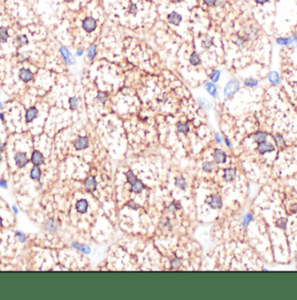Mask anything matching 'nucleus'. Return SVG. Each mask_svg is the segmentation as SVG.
Masks as SVG:
<instances>
[{"instance_id": "nucleus-1", "label": "nucleus", "mask_w": 297, "mask_h": 300, "mask_svg": "<svg viewBox=\"0 0 297 300\" xmlns=\"http://www.w3.org/2000/svg\"><path fill=\"white\" fill-rule=\"evenodd\" d=\"M240 82L236 79L229 80L224 88V96L226 98H229L234 96L240 90Z\"/></svg>"}, {"instance_id": "nucleus-2", "label": "nucleus", "mask_w": 297, "mask_h": 300, "mask_svg": "<svg viewBox=\"0 0 297 300\" xmlns=\"http://www.w3.org/2000/svg\"><path fill=\"white\" fill-rule=\"evenodd\" d=\"M82 25H83V28L84 31H87V32H92V31H94L96 30V20L93 18L88 17V18L83 19Z\"/></svg>"}, {"instance_id": "nucleus-3", "label": "nucleus", "mask_w": 297, "mask_h": 300, "mask_svg": "<svg viewBox=\"0 0 297 300\" xmlns=\"http://www.w3.org/2000/svg\"><path fill=\"white\" fill-rule=\"evenodd\" d=\"M14 159H15L16 164H17V166L18 168L24 167L27 163H28V162H29L28 158H27V155L24 152H18V153H16L15 157H14Z\"/></svg>"}, {"instance_id": "nucleus-4", "label": "nucleus", "mask_w": 297, "mask_h": 300, "mask_svg": "<svg viewBox=\"0 0 297 300\" xmlns=\"http://www.w3.org/2000/svg\"><path fill=\"white\" fill-rule=\"evenodd\" d=\"M206 203L208 204H210V207L213 209H216V208H221L223 206V203H222V199L218 196L215 195H212L208 197L206 199Z\"/></svg>"}, {"instance_id": "nucleus-5", "label": "nucleus", "mask_w": 297, "mask_h": 300, "mask_svg": "<svg viewBox=\"0 0 297 300\" xmlns=\"http://www.w3.org/2000/svg\"><path fill=\"white\" fill-rule=\"evenodd\" d=\"M74 147L76 150H84L89 147V139L86 137H78L74 142Z\"/></svg>"}, {"instance_id": "nucleus-6", "label": "nucleus", "mask_w": 297, "mask_h": 300, "mask_svg": "<svg viewBox=\"0 0 297 300\" xmlns=\"http://www.w3.org/2000/svg\"><path fill=\"white\" fill-rule=\"evenodd\" d=\"M258 151L261 154H265L267 152H272L275 150V146H273L270 143H268L267 141L259 143L257 146Z\"/></svg>"}, {"instance_id": "nucleus-7", "label": "nucleus", "mask_w": 297, "mask_h": 300, "mask_svg": "<svg viewBox=\"0 0 297 300\" xmlns=\"http://www.w3.org/2000/svg\"><path fill=\"white\" fill-rule=\"evenodd\" d=\"M96 186H97V183H96L95 177H88L87 178L85 179L84 186H85L86 190L89 191V192H92V191H94V190H96Z\"/></svg>"}, {"instance_id": "nucleus-8", "label": "nucleus", "mask_w": 297, "mask_h": 300, "mask_svg": "<svg viewBox=\"0 0 297 300\" xmlns=\"http://www.w3.org/2000/svg\"><path fill=\"white\" fill-rule=\"evenodd\" d=\"M60 51H61L62 56H63V57L64 58V61H65L67 65H71L75 64L74 57H73V56H72V54L69 51V50H67L65 47H61V48H60Z\"/></svg>"}, {"instance_id": "nucleus-9", "label": "nucleus", "mask_w": 297, "mask_h": 300, "mask_svg": "<svg viewBox=\"0 0 297 300\" xmlns=\"http://www.w3.org/2000/svg\"><path fill=\"white\" fill-rule=\"evenodd\" d=\"M213 157H214L215 161L218 163H225L226 159H227L226 153L222 149H215L214 153H213Z\"/></svg>"}, {"instance_id": "nucleus-10", "label": "nucleus", "mask_w": 297, "mask_h": 300, "mask_svg": "<svg viewBox=\"0 0 297 300\" xmlns=\"http://www.w3.org/2000/svg\"><path fill=\"white\" fill-rule=\"evenodd\" d=\"M44 156H43V154L40 151H38V150H34L32 152V155H31V162L33 163L34 165L38 166L40 164H42V163H44Z\"/></svg>"}, {"instance_id": "nucleus-11", "label": "nucleus", "mask_w": 297, "mask_h": 300, "mask_svg": "<svg viewBox=\"0 0 297 300\" xmlns=\"http://www.w3.org/2000/svg\"><path fill=\"white\" fill-rule=\"evenodd\" d=\"M182 19H183L182 15L177 13L176 11H172L171 14L168 15V21H169L170 24L174 25H179Z\"/></svg>"}, {"instance_id": "nucleus-12", "label": "nucleus", "mask_w": 297, "mask_h": 300, "mask_svg": "<svg viewBox=\"0 0 297 300\" xmlns=\"http://www.w3.org/2000/svg\"><path fill=\"white\" fill-rule=\"evenodd\" d=\"M19 78H20V79L22 80V81L27 83V82L31 81L33 78V73L30 70L22 69V70H20V71H19Z\"/></svg>"}, {"instance_id": "nucleus-13", "label": "nucleus", "mask_w": 297, "mask_h": 300, "mask_svg": "<svg viewBox=\"0 0 297 300\" xmlns=\"http://www.w3.org/2000/svg\"><path fill=\"white\" fill-rule=\"evenodd\" d=\"M38 110H37V108H35V107H31L30 109H28L26 111V114H25L26 122L30 123L31 121H33L38 117Z\"/></svg>"}, {"instance_id": "nucleus-14", "label": "nucleus", "mask_w": 297, "mask_h": 300, "mask_svg": "<svg viewBox=\"0 0 297 300\" xmlns=\"http://www.w3.org/2000/svg\"><path fill=\"white\" fill-rule=\"evenodd\" d=\"M268 79L269 81V83L274 85H278L281 82V78H280L279 73L277 71H270L269 74L268 76Z\"/></svg>"}, {"instance_id": "nucleus-15", "label": "nucleus", "mask_w": 297, "mask_h": 300, "mask_svg": "<svg viewBox=\"0 0 297 300\" xmlns=\"http://www.w3.org/2000/svg\"><path fill=\"white\" fill-rule=\"evenodd\" d=\"M76 209L79 213H85L88 209V201L86 199H80L76 204Z\"/></svg>"}, {"instance_id": "nucleus-16", "label": "nucleus", "mask_w": 297, "mask_h": 300, "mask_svg": "<svg viewBox=\"0 0 297 300\" xmlns=\"http://www.w3.org/2000/svg\"><path fill=\"white\" fill-rule=\"evenodd\" d=\"M45 230L49 231V232H56V231L57 230V224L56 221L50 218L47 220L46 224H45Z\"/></svg>"}, {"instance_id": "nucleus-17", "label": "nucleus", "mask_w": 297, "mask_h": 300, "mask_svg": "<svg viewBox=\"0 0 297 300\" xmlns=\"http://www.w3.org/2000/svg\"><path fill=\"white\" fill-rule=\"evenodd\" d=\"M236 177V170L235 169H226L224 171V175L223 177L224 179L228 182L233 181Z\"/></svg>"}, {"instance_id": "nucleus-18", "label": "nucleus", "mask_w": 297, "mask_h": 300, "mask_svg": "<svg viewBox=\"0 0 297 300\" xmlns=\"http://www.w3.org/2000/svg\"><path fill=\"white\" fill-rule=\"evenodd\" d=\"M275 43L279 45H285V46H289V45H293L294 42H293L292 37L289 38H279L275 40Z\"/></svg>"}, {"instance_id": "nucleus-19", "label": "nucleus", "mask_w": 297, "mask_h": 300, "mask_svg": "<svg viewBox=\"0 0 297 300\" xmlns=\"http://www.w3.org/2000/svg\"><path fill=\"white\" fill-rule=\"evenodd\" d=\"M267 137H268V134H267L266 132H256L253 136L254 140L256 142L257 144L267 141Z\"/></svg>"}, {"instance_id": "nucleus-20", "label": "nucleus", "mask_w": 297, "mask_h": 300, "mask_svg": "<svg viewBox=\"0 0 297 300\" xmlns=\"http://www.w3.org/2000/svg\"><path fill=\"white\" fill-rule=\"evenodd\" d=\"M204 87H205L206 91L210 93L212 97H216V95H217V89H216V86L215 85L214 83H211V82L207 83Z\"/></svg>"}, {"instance_id": "nucleus-21", "label": "nucleus", "mask_w": 297, "mask_h": 300, "mask_svg": "<svg viewBox=\"0 0 297 300\" xmlns=\"http://www.w3.org/2000/svg\"><path fill=\"white\" fill-rule=\"evenodd\" d=\"M144 184L142 183V181H140L139 179H137V181L135 182L133 186H131V192H135V193H140L142 192V190H144Z\"/></svg>"}, {"instance_id": "nucleus-22", "label": "nucleus", "mask_w": 297, "mask_h": 300, "mask_svg": "<svg viewBox=\"0 0 297 300\" xmlns=\"http://www.w3.org/2000/svg\"><path fill=\"white\" fill-rule=\"evenodd\" d=\"M72 246L75 249H77V250H78L80 252H83V253H86V254H89L91 252V248L87 246V245H85V244H78L77 243V242H73L72 243Z\"/></svg>"}, {"instance_id": "nucleus-23", "label": "nucleus", "mask_w": 297, "mask_h": 300, "mask_svg": "<svg viewBox=\"0 0 297 300\" xmlns=\"http://www.w3.org/2000/svg\"><path fill=\"white\" fill-rule=\"evenodd\" d=\"M189 62H190V64H191L192 65L197 66V65H199L201 64L202 60H201V58H200V57H199V55H198L196 51H194V52L191 54L190 57H189Z\"/></svg>"}, {"instance_id": "nucleus-24", "label": "nucleus", "mask_w": 297, "mask_h": 300, "mask_svg": "<svg viewBox=\"0 0 297 300\" xmlns=\"http://www.w3.org/2000/svg\"><path fill=\"white\" fill-rule=\"evenodd\" d=\"M31 178L34 179V180H37V181H39L40 180V177H41V170L37 165L32 168V170H31Z\"/></svg>"}, {"instance_id": "nucleus-25", "label": "nucleus", "mask_w": 297, "mask_h": 300, "mask_svg": "<svg viewBox=\"0 0 297 300\" xmlns=\"http://www.w3.org/2000/svg\"><path fill=\"white\" fill-rule=\"evenodd\" d=\"M259 82H258L257 79L255 78H246L243 82V84L244 86L246 87H249V88H253V87H255L257 86Z\"/></svg>"}, {"instance_id": "nucleus-26", "label": "nucleus", "mask_w": 297, "mask_h": 300, "mask_svg": "<svg viewBox=\"0 0 297 300\" xmlns=\"http://www.w3.org/2000/svg\"><path fill=\"white\" fill-rule=\"evenodd\" d=\"M176 130H177V132L187 134L188 132V131H189V127H188V125L187 124L179 122L176 124Z\"/></svg>"}, {"instance_id": "nucleus-27", "label": "nucleus", "mask_w": 297, "mask_h": 300, "mask_svg": "<svg viewBox=\"0 0 297 300\" xmlns=\"http://www.w3.org/2000/svg\"><path fill=\"white\" fill-rule=\"evenodd\" d=\"M126 177H127V180L129 182V184H131V186H133L135 184V182L137 181V177L134 174V172H132L131 170L128 171L126 173Z\"/></svg>"}, {"instance_id": "nucleus-28", "label": "nucleus", "mask_w": 297, "mask_h": 300, "mask_svg": "<svg viewBox=\"0 0 297 300\" xmlns=\"http://www.w3.org/2000/svg\"><path fill=\"white\" fill-rule=\"evenodd\" d=\"M8 38H9V34H8L7 30L4 27H1L0 28V42L5 43L8 39Z\"/></svg>"}, {"instance_id": "nucleus-29", "label": "nucleus", "mask_w": 297, "mask_h": 300, "mask_svg": "<svg viewBox=\"0 0 297 300\" xmlns=\"http://www.w3.org/2000/svg\"><path fill=\"white\" fill-rule=\"evenodd\" d=\"M197 101H198V103H199V105L202 106V109L208 110L210 108V102L208 101L206 98H203V97H199V98L197 99Z\"/></svg>"}, {"instance_id": "nucleus-30", "label": "nucleus", "mask_w": 297, "mask_h": 300, "mask_svg": "<svg viewBox=\"0 0 297 300\" xmlns=\"http://www.w3.org/2000/svg\"><path fill=\"white\" fill-rule=\"evenodd\" d=\"M215 167V163L213 162H205L202 164V169L206 172H211Z\"/></svg>"}, {"instance_id": "nucleus-31", "label": "nucleus", "mask_w": 297, "mask_h": 300, "mask_svg": "<svg viewBox=\"0 0 297 300\" xmlns=\"http://www.w3.org/2000/svg\"><path fill=\"white\" fill-rule=\"evenodd\" d=\"M220 74H221V71H218V70H213V71L211 72L210 74V78L212 83H216L217 81L220 78Z\"/></svg>"}, {"instance_id": "nucleus-32", "label": "nucleus", "mask_w": 297, "mask_h": 300, "mask_svg": "<svg viewBox=\"0 0 297 300\" xmlns=\"http://www.w3.org/2000/svg\"><path fill=\"white\" fill-rule=\"evenodd\" d=\"M96 98V100L98 102H100V103H105V102L107 101V99H108V95L105 92H98Z\"/></svg>"}, {"instance_id": "nucleus-33", "label": "nucleus", "mask_w": 297, "mask_h": 300, "mask_svg": "<svg viewBox=\"0 0 297 300\" xmlns=\"http://www.w3.org/2000/svg\"><path fill=\"white\" fill-rule=\"evenodd\" d=\"M175 186H177L178 188H180L181 190H184L186 187V182L184 180V178L183 177H176L175 178Z\"/></svg>"}, {"instance_id": "nucleus-34", "label": "nucleus", "mask_w": 297, "mask_h": 300, "mask_svg": "<svg viewBox=\"0 0 297 300\" xmlns=\"http://www.w3.org/2000/svg\"><path fill=\"white\" fill-rule=\"evenodd\" d=\"M96 44H94V45H92L91 47L88 50V54H87L88 57H89L91 60H93V59H94V57H96Z\"/></svg>"}, {"instance_id": "nucleus-35", "label": "nucleus", "mask_w": 297, "mask_h": 300, "mask_svg": "<svg viewBox=\"0 0 297 300\" xmlns=\"http://www.w3.org/2000/svg\"><path fill=\"white\" fill-rule=\"evenodd\" d=\"M69 104H70V110H76L78 106V99L76 97H70L69 99Z\"/></svg>"}, {"instance_id": "nucleus-36", "label": "nucleus", "mask_w": 297, "mask_h": 300, "mask_svg": "<svg viewBox=\"0 0 297 300\" xmlns=\"http://www.w3.org/2000/svg\"><path fill=\"white\" fill-rule=\"evenodd\" d=\"M211 45H212V39L210 38V37H206L205 38H203L202 42V48L209 49Z\"/></svg>"}, {"instance_id": "nucleus-37", "label": "nucleus", "mask_w": 297, "mask_h": 300, "mask_svg": "<svg viewBox=\"0 0 297 300\" xmlns=\"http://www.w3.org/2000/svg\"><path fill=\"white\" fill-rule=\"evenodd\" d=\"M275 143H276V145H277V146H279V147H283L284 146V139H283V137L281 135V134H276L275 136Z\"/></svg>"}, {"instance_id": "nucleus-38", "label": "nucleus", "mask_w": 297, "mask_h": 300, "mask_svg": "<svg viewBox=\"0 0 297 300\" xmlns=\"http://www.w3.org/2000/svg\"><path fill=\"white\" fill-rule=\"evenodd\" d=\"M245 38H242V37H241V36H239V35H236V38H233V42L235 43V44H236L237 45H239V46H242V45H243V44L245 43Z\"/></svg>"}, {"instance_id": "nucleus-39", "label": "nucleus", "mask_w": 297, "mask_h": 300, "mask_svg": "<svg viewBox=\"0 0 297 300\" xmlns=\"http://www.w3.org/2000/svg\"><path fill=\"white\" fill-rule=\"evenodd\" d=\"M252 219H253V215L251 213L246 214L244 217H243V225H244V226H247V225H249V223L252 221Z\"/></svg>"}, {"instance_id": "nucleus-40", "label": "nucleus", "mask_w": 297, "mask_h": 300, "mask_svg": "<svg viewBox=\"0 0 297 300\" xmlns=\"http://www.w3.org/2000/svg\"><path fill=\"white\" fill-rule=\"evenodd\" d=\"M16 238H18V240L20 242V243H24L26 241V236L23 232H19V231H17L16 232Z\"/></svg>"}, {"instance_id": "nucleus-41", "label": "nucleus", "mask_w": 297, "mask_h": 300, "mask_svg": "<svg viewBox=\"0 0 297 300\" xmlns=\"http://www.w3.org/2000/svg\"><path fill=\"white\" fill-rule=\"evenodd\" d=\"M18 45L22 46V45H25L26 44H28V39L25 36H19L18 37Z\"/></svg>"}, {"instance_id": "nucleus-42", "label": "nucleus", "mask_w": 297, "mask_h": 300, "mask_svg": "<svg viewBox=\"0 0 297 300\" xmlns=\"http://www.w3.org/2000/svg\"><path fill=\"white\" fill-rule=\"evenodd\" d=\"M286 223H287V220L285 218H280L279 220L276 222V225L279 228H285L286 227Z\"/></svg>"}, {"instance_id": "nucleus-43", "label": "nucleus", "mask_w": 297, "mask_h": 300, "mask_svg": "<svg viewBox=\"0 0 297 300\" xmlns=\"http://www.w3.org/2000/svg\"><path fill=\"white\" fill-rule=\"evenodd\" d=\"M171 208H173L174 210H178V209L181 208V204H180V203L178 202V201H174L171 206L169 207V209H171Z\"/></svg>"}, {"instance_id": "nucleus-44", "label": "nucleus", "mask_w": 297, "mask_h": 300, "mask_svg": "<svg viewBox=\"0 0 297 300\" xmlns=\"http://www.w3.org/2000/svg\"><path fill=\"white\" fill-rule=\"evenodd\" d=\"M171 265H172V267L173 268H178L179 267L180 265H181V261L179 260V259H177V258H175V260H173L172 262H171Z\"/></svg>"}, {"instance_id": "nucleus-45", "label": "nucleus", "mask_w": 297, "mask_h": 300, "mask_svg": "<svg viewBox=\"0 0 297 300\" xmlns=\"http://www.w3.org/2000/svg\"><path fill=\"white\" fill-rule=\"evenodd\" d=\"M128 205L130 206V207H131V208H133V209H136V208H139L140 207V205H138V204H136L135 203H134L133 201H130L129 203H128Z\"/></svg>"}, {"instance_id": "nucleus-46", "label": "nucleus", "mask_w": 297, "mask_h": 300, "mask_svg": "<svg viewBox=\"0 0 297 300\" xmlns=\"http://www.w3.org/2000/svg\"><path fill=\"white\" fill-rule=\"evenodd\" d=\"M204 1V4H206L207 5H214L216 2V0H203Z\"/></svg>"}, {"instance_id": "nucleus-47", "label": "nucleus", "mask_w": 297, "mask_h": 300, "mask_svg": "<svg viewBox=\"0 0 297 300\" xmlns=\"http://www.w3.org/2000/svg\"><path fill=\"white\" fill-rule=\"evenodd\" d=\"M136 6L134 5H131V7H130V12L132 14H135L136 13Z\"/></svg>"}, {"instance_id": "nucleus-48", "label": "nucleus", "mask_w": 297, "mask_h": 300, "mask_svg": "<svg viewBox=\"0 0 297 300\" xmlns=\"http://www.w3.org/2000/svg\"><path fill=\"white\" fill-rule=\"evenodd\" d=\"M255 3H257V4H259V5H264L265 3H267V2H268L269 0H254Z\"/></svg>"}, {"instance_id": "nucleus-49", "label": "nucleus", "mask_w": 297, "mask_h": 300, "mask_svg": "<svg viewBox=\"0 0 297 300\" xmlns=\"http://www.w3.org/2000/svg\"><path fill=\"white\" fill-rule=\"evenodd\" d=\"M6 186H7V182L5 180H0V187L5 188Z\"/></svg>"}, {"instance_id": "nucleus-50", "label": "nucleus", "mask_w": 297, "mask_h": 300, "mask_svg": "<svg viewBox=\"0 0 297 300\" xmlns=\"http://www.w3.org/2000/svg\"><path fill=\"white\" fill-rule=\"evenodd\" d=\"M215 139H216V141L218 142V143H222V139H221L220 135H219L218 133H216V134H215Z\"/></svg>"}, {"instance_id": "nucleus-51", "label": "nucleus", "mask_w": 297, "mask_h": 300, "mask_svg": "<svg viewBox=\"0 0 297 300\" xmlns=\"http://www.w3.org/2000/svg\"><path fill=\"white\" fill-rule=\"evenodd\" d=\"M225 143H226V145H227V146L228 147H231V145H230V142L228 141V138H225Z\"/></svg>"}, {"instance_id": "nucleus-52", "label": "nucleus", "mask_w": 297, "mask_h": 300, "mask_svg": "<svg viewBox=\"0 0 297 300\" xmlns=\"http://www.w3.org/2000/svg\"><path fill=\"white\" fill-rule=\"evenodd\" d=\"M83 50H80V51H77V55H78V56H82V55H83Z\"/></svg>"}, {"instance_id": "nucleus-53", "label": "nucleus", "mask_w": 297, "mask_h": 300, "mask_svg": "<svg viewBox=\"0 0 297 300\" xmlns=\"http://www.w3.org/2000/svg\"><path fill=\"white\" fill-rule=\"evenodd\" d=\"M183 0H171V3H174V4H176V3H180V2H182Z\"/></svg>"}, {"instance_id": "nucleus-54", "label": "nucleus", "mask_w": 297, "mask_h": 300, "mask_svg": "<svg viewBox=\"0 0 297 300\" xmlns=\"http://www.w3.org/2000/svg\"><path fill=\"white\" fill-rule=\"evenodd\" d=\"M4 147H5V145H3V144L0 142V151H2V150H4Z\"/></svg>"}, {"instance_id": "nucleus-55", "label": "nucleus", "mask_w": 297, "mask_h": 300, "mask_svg": "<svg viewBox=\"0 0 297 300\" xmlns=\"http://www.w3.org/2000/svg\"><path fill=\"white\" fill-rule=\"evenodd\" d=\"M12 209H13L14 212H15V213H16V214H18V209H17V207H16V206H15V205H13V206H12Z\"/></svg>"}, {"instance_id": "nucleus-56", "label": "nucleus", "mask_w": 297, "mask_h": 300, "mask_svg": "<svg viewBox=\"0 0 297 300\" xmlns=\"http://www.w3.org/2000/svg\"><path fill=\"white\" fill-rule=\"evenodd\" d=\"M2 223H3V219L0 217V228H1V227H2V225H2Z\"/></svg>"}, {"instance_id": "nucleus-57", "label": "nucleus", "mask_w": 297, "mask_h": 300, "mask_svg": "<svg viewBox=\"0 0 297 300\" xmlns=\"http://www.w3.org/2000/svg\"><path fill=\"white\" fill-rule=\"evenodd\" d=\"M0 119H2V120H4V115L2 114V113L0 114Z\"/></svg>"}, {"instance_id": "nucleus-58", "label": "nucleus", "mask_w": 297, "mask_h": 300, "mask_svg": "<svg viewBox=\"0 0 297 300\" xmlns=\"http://www.w3.org/2000/svg\"><path fill=\"white\" fill-rule=\"evenodd\" d=\"M65 1L66 2H69V3H70V2H72L73 0H65Z\"/></svg>"}, {"instance_id": "nucleus-59", "label": "nucleus", "mask_w": 297, "mask_h": 300, "mask_svg": "<svg viewBox=\"0 0 297 300\" xmlns=\"http://www.w3.org/2000/svg\"><path fill=\"white\" fill-rule=\"evenodd\" d=\"M1 108H2V104H1V102H0V110H1Z\"/></svg>"}, {"instance_id": "nucleus-60", "label": "nucleus", "mask_w": 297, "mask_h": 300, "mask_svg": "<svg viewBox=\"0 0 297 300\" xmlns=\"http://www.w3.org/2000/svg\"><path fill=\"white\" fill-rule=\"evenodd\" d=\"M0 160H1V156H0Z\"/></svg>"}]
</instances>
